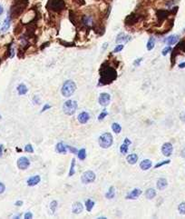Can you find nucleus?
Returning a JSON list of instances; mask_svg holds the SVG:
<instances>
[{
    "label": "nucleus",
    "instance_id": "nucleus-9",
    "mask_svg": "<svg viewBox=\"0 0 185 219\" xmlns=\"http://www.w3.org/2000/svg\"><path fill=\"white\" fill-rule=\"evenodd\" d=\"M111 101V96L107 93H102L99 96V104L103 106H106Z\"/></svg>",
    "mask_w": 185,
    "mask_h": 219
},
{
    "label": "nucleus",
    "instance_id": "nucleus-32",
    "mask_svg": "<svg viewBox=\"0 0 185 219\" xmlns=\"http://www.w3.org/2000/svg\"><path fill=\"white\" fill-rule=\"evenodd\" d=\"M128 144H126L125 142H124V144L122 146H121V147H120V151H121V153L122 154H124V155H125L127 152H128Z\"/></svg>",
    "mask_w": 185,
    "mask_h": 219
},
{
    "label": "nucleus",
    "instance_id": "nucleus-21",
    "mask_svg": "<svg viewBox=\"0 0 185 219\" xmlns=\"http://www.w3.org/2000/svg\"><path fill=\"white\" fill-rule=\"evenodd\" d=\"M126 159H127V162H128L130 165H134L138 161V155L136 154H131L127 157Z\"/></svg>",
    "mask_w": 185,
    "mask_h": 219
},
{
    "label": "nucleus",
    "instance_id": "nucleus-6",
    "mask_svg": "<svg viewBox=\"0 0 185 219\" xmlns=\"http://www.w3.org/2000/svg\"><path fill=\"white\" fill-rule=\"evenodd\" d=\"M47 7L51 10L55 11V12H59V11L65 8V2L63 0H49Z\"/></svg>",
    "mask_w": 185,
    "mask_h": 219
},
{
    "label": "nucleus",
    "instance_id": "nucleus-44",
    "mask_svg": "<svg viewBox=\"0 0 185 219\" xmlns=\"http://www.w3.org/2000/svg\"><path fill=\"white\" fill-rule=\"evenodd\" d=\"M51 107V106L50 105H45V106H44V108H43V110H42V112H44V111H45V110H47L48 108H50Z\"/></svg>",
    "mask_w": 185,
    "mask_h": 219
},
{
    "label": "nucleus",
    "instance_id": "nucleus-49",
    "mask_svg": "<svg viewBox=\"0 0 185 219\" xmlns=\"http://www.w3.org/2000/svg\"><path fill=\"white\" fill-rule=\"evenodd\" d=\"M22 204H23V202H22V201H17V202L16 203V205L19 206V205H22Z\"/></svg>",
    "mask_w": 185,
    "mask_h": 219
},
{
    "label": "nucleus",
    "instance_id": "nucleus-15",
    "mask_svg": "<svg viewBox=\"0 0 185 219\" xmlns=\"http://www.w3.org/2000/svg\"><path fill=\"white\" fill-rule=\"evenodd\" d=\"M90 119V115L87 112H82L78 116V121L81 124H85Z\"/></svg>",
    "mask_w": 185,
    "mask_h": 219
},
{
    "label": "nucleus",
    "instance_id": "nucleus-47",
    "mask_svg": "<svg viewBox=\"0 0 185 219\" xmlns=\"http://www.w3.org/2000/svg\"><path fill=\"white\" fill-rule=\"evenodd\" d=\"M124 142H125L126 144H128V145H131V144H132V142L128 139V138H125V139H124Z\"/></svg>",
    "mask_w": 185,
    "mask_h": 219
},
{
    "label": "nucleus",
    "instance_id": "nucleus-51",
    "mask_svg": "<svg viewBox=\"0 0 185 219\" xmlns=\"http://www.w3.org/2000/svg\"><path fill=\"white\" fill-rule=\"evenodd\" d=\"M4 12V8H3V7L1 5H0V15H2V13Z\"/></svg>",
    "mask_w": 185,
    "mask_h": 219
},
{
    "label": "nucleus",
    "instance_id": "nucleus-46",
    "mask_svg": "<svg viewBox=\"0 0 185 219\" xmlns=\"http://www.w3.org/2000/svg\"><path fill=\"white\" fill-rule=\"evenodd\" d=\"M181 119L183 121V122H185V112L181 115Z\"/></svg>",
    "mask_w": 185,
    "mask_h": 219
},
{
    "label": "nucleus",
    "instance_id": "nucleus-42",
    "mask_svg": "<svg viewBox=\"0 0 185 219\" xmlns=\"http://www.w3.org/2000/svg\"><path fill=\"white\" fill-rule=\"evenodd\" d=\"M5 186L3 183H0V194H3L5 192Z\"/></svg>",
    "mask_w": 185,
    "mask_h": 219
},
{
    "label": "nucleus",
    "instance_id": "nucleus-33",
    "mask_svg": "<svg viewBox=\"0 0 185 219\" xmlns=\"http://www.w3.org/2000/svg\"><path fill=\"white\" fill-rule=\"evenodd\" d=\"M56 208H57V201H55V200L52 201L51 204H50V209H51V211H52L53 214H55Z\"/></svg>",
    "mask_w": 185,
    "mask_h": 219
},
{
    "label": "nucleus",
    "instance_id": "nucleus-25",
    "mask_svg": "<svg viewBox=\"0 0 185 219\" xmlns=\"http://www.w3.org/2000/svg\"><path fill=\"white\" fill-rule=\"evenodd\" d=\"M114 195H115V188L113 186H111L107 191V193L105 194V197L107 199H113L114 197Z\"/></svg>",
    "mask_w": 185,
    "mask_h": 219
},
{
    "label": "nucleus",
    "instance_id": "nucleus-5",
    "mask_svg": "<svg viewBox=\"0 0 185 219\" xmlns=\"http://www.w3.org/2000/svg\"><path fill=\"white\" fill-rule=\"evenodd\" d=\"M113 136L110 133L103 134L99 137V145L103 148H108L113 145Z\"/></svg>",
    "mask_w": 185,
    "mask_h": 219
},
{
    "label": "nucleus",
    "instance_id": "nucleus-1",
    "mask_svg": "<svg viewBox=\"0 0 185 219\" xmlns=\"http://www.w3.org/2000/svg\"><path fill=\"white\" fill-rule=\"evenodd\" d=\"M100 74H101L100 82L103 85L112 83L113 80H115V79H116V77H117L116 71H115L113 68L110 67V66L103 67L101 69V73Z\"/></svg>",
    "mask_w": 185,
    "mask_h": 219
},
{
    "label": "nucleus",
    "instance_id": "nucleus-28",
    "mask_svg": "<svg viewBox=\"0 0 185 219\" xmlns=\"http://www.w3.org/2000/svg\"><path fill=\"white\" fill-rule=\"evenodd\" d=\"M95 206V202L91 199H87L85 201V207H86V210L87 211H91L92 209V207Z\"/></svg>",
    "mask_w": 185,
    "mask_h": 219
},
{
    "label": "nucleus",
    "instance_id": "nucleus-14",
    "mask_svg": "<svg viewBox=\"0 0 185 219\" xmlns=\"http://www.w3.org/2000/svg\"><path fill=\"white\" fill-rule=\"evenodd\" d=\"M40 180H41V178H40L39 176H33L27 180V185L29 186H34L37 184H39Z\"/></svg>",
    "mask_w": 185,
    "mask_h": 219
},
{
    "label": "nucleus",
    "instance_id": "nucleus-11",
    "mask_svg": "<svg viewBox=\"0 0 185 219\" xmlns=\"http://www.w3.org/2000/svg\"><path fill=\"white\" fill-rule=\"evenodd\" d=\"M139 19H140V17H139L138 15H136V14H131V15H129L128 16L126 17L125 24L126 25H129V26H132V25L135 24L136 22H138Z\"/></svg>",
    "mask_w": 185,
    "mask_h": 219
},
{
    "label": "nucleus",
    "instance_id": "nucleus-19",
    "mask_svg": "<svg viewBox=\"0 0 185 219\" xmlns=\"http://www.w3.org/2000/svg\"><path fill=\"white\" fill-rule=\"evenodd\" d=\"M83 24L85 25L86 26H91L94 25V20H92V17L90 16H84L82 19Z\"/></svg>",
    "mask_w": 185,
    "mask_h": 219
},
{
    "label": "nucleus",
    "instance_id": "nucleus-41",
    "mask_svg": "<svg viewBox=\"0 0 185 219\" xmlns=\"http://www.w3.org/2000/svg\"><path fill=\"white\" fill-rule=\"evenodd\" d=\"M142 61V57H140V58H138L137 60H135V61L134 62V65L135 66H140V64H141Z\"/></svg>",
    "mask_w": 185,
    "mask_h": 219
},
{
    "label": "nucleus",
    "instance_id": "nucleus-7",
    "mask_svg": "<svg viewBox=\"0 0 185 219\" xmlns=\"http://www.w3.org/2000/svg\"><path fill=\"white\" fill-rule=\"evenodd\" d=\"M81 180L84 184H90L95 180V174L92 171H85L81 176Z\"/></svg>",
    "mask_w": 185,
    "mask_h": 219
},
{
    "label": "nucleus",
    "instance_id": "nucleus-13",
    "mask_svg": "<svg viewBox=\"0 0 185 219\" xmlns=\"http://www.w3.org/2000/svg\"><path fill=\"white\" fill-rule=\"evenodd\" d=\"M83 210H84L83 204L80 203V202H76L72 206V211H73L74 214H76V215L81 214Z\"/></svg>",
    "mask_w": 185,
    "mask_h": 219
},
{
    "label": "nucleus",
    "instance_id": "nucleus-36",
    "mask_svg": "<svg viewBox=\"0 0 185 219\" xmlns=\"http://www.w3.org/2000/svg\"><path fill=\"white\" fill-rule=\"evenodd\" d=\"M25 151L27 152V153H33V152H34L33 146L30 145V144H28V145H26V147H25Z\"/></svg>",
    "mask_w": 185,
    "mask_h": 219
},
{
    "label": "nucleus",
    "instance_id": "nucleus-26",
    "mask_svg": "<svg viewBox=\"0 0 185 219\" xmlns=\"http://www.w3.org/2000/svg\"><path fill=\"white\" fill-rule=\"evenodd\" d=\"M17 92H18L19 95H25L27 93V87L26 85L24 84H20L18 86H17Z\"/></svg>",
    "mask_w": 185,
    "mask_h": 219
},
{
    "label": "nucleus",
    "instance_id": "nucleus-45",
    "mask_svg": "<svg viewBox=\"0 0 185 219\" xmlns=\"http://www.w3.org/2000/svg\"><path fill=\"white\" fill-rule=\"evenodd\" d=\"M3 149H4L3 145H0V157H1L3 155Z\"/></svg>",
    "mask_w": 185,
    "mask_h": 219
},
{
    "label": "nucleus",
    "instance_id": "nucleus-40",
    "mask_svg": "<svg viewBox=\"0 0 185 219\" xmlns=\"http://www.w3.org/2000/svg\"><path fill=\"white\" fill-rule=\"evenodd\" d=\"M106 116H107V112L103 111V112H102V113L99 115V117H98V119H99V120H103Z\"/></svg>",
    "mask_w": 185,
    "mask_h": 219
},
{
    "label": "nucleus",
    "instance_id": "nucleus-27",
    "mask_svg": "<svg viewBox=\"0 0 185 219\" xmlns=\"http://www.w3.org/2000/svg\"><path fill=\"white\" fill-rule=\"evenodd\" d=\"M169 12L168 11H165V10H159L157 12V16L158 18L160 20H163L165 17H167V16H168Z\"/></svg>",
    "mask_w": 185,
    "mask_h": 219
},
{
    "label": "nucleus",
    "instance_id": "nucleus-48",
    "mask_svg": "<svg viewBox=\"0 0 185 219\" xmlns=\"http://www.w3.org/2000/svg\"><path fill=\"white\" fill-rule=\"evenodd\" d=\"M181 155H182V157L183 158H185V148L182 149V154H181Z\"/></svg>",
    "mask_w": 185,
    "mask_h": 219
},
{
    "label": "nucleus",
    "instance_id": "nucleus-50",
    "mask_svg": "<svg viewBox=\"0 0 185 219\" xmlns=\"http://www.w3.org/2000/svg\"><path fill=\"white\" fill-rule=\"evenodd\" d=\"M179 67L180 68H184L185 67V63H182V64L179 65Z\"/></svg>",
    "mask_w": 185,
    "mask_h": 219
},
{
    "label": "nucleus",
    "instance_id": "nucleus-17",
    "mask_svg": "<svg viewBox=\"0 0 185 219\" xmlns=\"http://www.w3.org/2000/svg\"><path fill=\"white\" fill-rule=\"evenodd\" d=\"M152 162L150 161L149 159H145V160H142V162L140 163V167L142 170H148L152 167Z\"/></svg>",
    "mask_w": 185,
    "mask_h": 219
},
{
    "label": "nucleus",
    "instance_id": "nucleus-30",
    "mask_svg": "<svg viewBox=\"0 0 185 219\" xmlns=\"http://www.w3.org/2000/svg\"><path fill=\"white\" fill-rule=\"evenodd\" d=\"M77 155H78V158L80 160L85 159V157H86V150H85V149H84V148L80 149V150L77 152Z\"/></svg>",
    "mask_w": 185,
    "mask_h": 219
},
{
    "label": "nucleus",
    "instance_id": "nucleus-35",
    "mask_svg": "<svg viewBox=\"0 0 185 219\" xmlns=\"http://www.w3.org/2000/svg\"><path fill=\"white\" fill-rule=\"evenodd\" d=\"M74 164H76V159H72V165L70 167V171H69V176H72L74 174Z\"/></svg>",
    "mask_w": 185,
    "mask_h": 219
},
{
    "label": "nucleus",
    "instance_id": "nucleus-24",
    "mask_svg": "<svg viewBox=\"0 0 185 219\" xmlns=\"http://www.w3.org/2000/svg\"><path fill=\"white\" fill-rule=\"evenodd\" d=\"M156 195V191L153 188H149L147 189V191L145 193V197L147 199H153Z\"/></svg>",
    "mask_w": 185,
    "mask_h": 219
},
{
    "label": "nucleus",
    "instance_id": "nucleus-29",
    "mask_svg": "<svg viewBox=\"0 0 185 219\" xmlns=\"http://www.w3.org/2000/svg\"><path fill=\"white\" fill-rule=\"evenodd\" d=\"M155 45V40H154V37H151L149 40H148V43H147V49L149 51H151L152 49H153Z\"/></svg>",
    "mask_w": 185,
    "mask_h": 219
},
{
    "label": "nucleus",
    "instance_id": "nucleus-37",
    "mask_svg": "<svg viewBox=\"0 0 185 219\" xmlns=\"http://www.w3.org/2000/svg\"><path fill=\"white\" fill-rule=\"evenodd\" d=\"M170 162H171L170 160H166V161H163V162H161V163H159V164H157V165H156L154 166V168H158V167H160V166L163 165L170 164Z\"/></svg>",
    "mask_w": 185,
    "mask_h": 219
},
{
    "label": "nucleus",
    "instance_id": "nucleus-3",
    "mask_svg": "<svg viewBox=\"0 0 185 219\" xmlns=\"http://www.w3.org/2000/svg\"><path fill=\"white\" fill-rule=\"evenodd\" d=\"M27 3H28L27 0H16L14 5H12V8H11V14H12V16H17L20 13H22V11L26 7Z\"/></svg>",
    "mask_w": 185,
    "mask_h": 219
},
{
    "label": "nucleus",
    "instance_id": "nucleus-4",
    "mask_svg": "<svg viewBox=\"0 0 185 219\" xmlns=\"http://www.w3.org/2000/svg\"><path fill=\"white\" fill-rule=\"evenodd\" d=\"M77 108V102L74 100H67L65 102L63 106V113L67 116H72L76 111Z\"/></svg>",
    "mask_w": 185,
    "mask_h": 219
},
{
    "label": "nucleus",
    "instance_id": "nucleus-34",
    "mask_svg": "<svg viewBox=\"0 0 185 219\" xmlns=\"http://www.w3.org/2000/svg\"><path fill=\"white\" fill-rule=\"evenodd\" d=\"M178 210H179V212H180L181 215H185V202L179 205Z\"/></svg>",
    "mask_w": 185,
    "mask_h": 219
},
{
    "label": "nucleus",
    "instance_id": "nucleus-2",
    "mask_svg": "<svg viewBox=\"0 0 185 219\" xmlns=\"http://www.w3.org/2000/svg\"><path fill=\"white\" fill-rule=\"evenodd\" d=\"M76 89V83L72 81V80H67V81L63 83V85L62 86L61 93L63 96L68 97V96H71L74 93Z\"/></svg>",
    "mask_w": 185,
    "mask_h": 219
},
{
    "label": "nucleus",
    "instance_id": "nucleus-22",
    "mask_svg": "<svg viewBox=\"0 0 185 219\" xmlns=\"http://www.w3.org/2000/svg\"><path fill=\"white\" fill-rule=\"evenodd\" d=\"M56 150H57V152L60 153V154H66V152H67V146H65L63 143L60 142V143H58L56 145Z\"/></svg>",
    "mask_w": 185,
    "mask_h": 219
},
{
    "label": "nucleus",
    "instance_id": "nucleus-16",
    "mask_svg": "<svg viewBox=\"0 0 185 219\" xmlns=\"http://www.w3.org/2000/svg\"><path fill=\"white\" fill-rule=\"evenodd\" d=\"M130 39L131 37H129V36H127L124 33H120L116 38V43H125L128 42Z\"/></svg>",
    "mask_w": 185,
    "mask_h": 219
},
{
    "label": "nucleus",
    "instance_id": "nucleus-38",
    "mask_svg": "<svg viewBox=\"0 0 185 219\" xmlns=\"http://www.w3.org/2000/svg\"><path fill=\"white\" fill-rule=\"evenodd\" d=\"M123 48H124V45H117V47L114 48L113 52H114V53H118V52L122 51Z\"/></svg>",
    "mask_w": 185,
    "mask_h": 219
},
{
    "label": "nucleus",
    "instance_id": "nucleus-18",
    "mask_svg": "<svg viewBox=\"0 0 185 219\" xmlns=\"http://www.w3.org/2000/svg\"><path fill=\"white\" fill-rule=\"evenodd\" d=\"M156 186H157V188L159 190H163L167 186H168V182H167L165 178H159Z\"/></svg>",
    "mask_w": 185,
    "mask_h": 219
},
{
    "label": "nucleus",
    "instance_id": "nucleus-31",
    "mask_svg": "<svg viewBox=\"0 0 185 219\" xmlns=\"http://www.w3.org/2000/svg\"><path fill=\"white\" fill-rule=\"evenodd\" d=\"M112 129L113 130L114 133L119 134L120 132H121V130H122V127H121V125L118 123H113L112 125Z\"/></svg>",
    "mask_w": 185,
    "mask_h": 219
},
{
    "label": "nucleus",
    "instance_id": "nucleus-12",
    "mask_svg": "<svg viewBox=\"0 0 185 219\" xmlns=\"http://www.w3.org/2000/svg\"><path fill=\"white\" fill-rule=\"evenodd\" d=\"M141 194H142V190L140 188H134L130 194L127 195L126 198L127 199H137L139 197H140Z\"/></svg>",
    "mask_w": 185,
    "mask_h": 219
},
{
    "label": "nucleus",
    "instance_id": "nucleus-39",
    "mask_svg": "<svg viewBox=\"0 0 185 219\" xmlns=\"http://www.w3.org/2000/svg\"><path fill=\"white\" fill-rule=\"evenodd\" d=\"M171 50V48L170 47H166L165 48H163V52H161V54H163V56H166V55L168 54Z\"/></svg>",
    "mask_w": 185,
    "mask_h": 219
},
{
    "label": "nucleus",
    "instance_id": "nucleus-43",
    "mask_svg": "<svg viewBox=\"0 0 185 219\" xmlns=\"http://www.w3.org/2000/svg\"><path fill=\"white\" fill-rule=\"evenodd\" d=\"M32 217H33V215H32V213H30V212H27L26 214H25V218L26 219H30Z\"/></svg>",
    "mask_w": 185,
    "mask_h": 219
},
{
    "label": "nucleus",
    "instance_id": "nucleus-10",
    "mask_svg": "<svg viewBox=\"0 0 185 219\" xmlns=\"http://www.w3.org/2000/svg\"><path fill=\"white\" fill-rule=\"evenodd\" d=\"M172 150L173 147L171 143H165L163 144V147H161V152H163V155H165V157H170L172 153Z\"/></svg>",
    "mask_w": 185,
    "mask_h": 219
},
{
    "label": "nucleus",
    "instance_id": "nucleus-8",
    "mask_svg": "<svg viewBox=\"0 0 185 219\" xmlns=\"http://www.w3.org/2000/svg\"><path fill=\"white\" fill-rule=\"evenodd\" d=\"M30 165V160L26 157H22L17 160V166L21 170L27 169Z\"/></svg>",
    "mask_w": 185,
    "mask_h": 219
},
{
    "label": "nucleus",
    "instance_id": "nucleus-20",
    "mask_svg": "<svg viewBox=\"0 0 185 219\" xmlns=\"http://www.w3.org/2000/svg\"><path fill=\"white\" fill-rule=\"evenodd\" d=\"M178 40H179V37L177 36V35H172V36L169 37L168 38H166L165 41H166V43L168 44V45H171L176 44L178 42Z\"/></svg>",
    "mask_w": 185,
    "mask_h": 219
},
{
    "label": "nucleus",
    "instance_id": "nucleus-23",
    "mask_svg": "<svg viewBox=\"0 0 185 219\" xmlns=\"http://www.w3.org/2000/svg\"><path fill=\"white\" fill-rule=\"evenodd\" d=\"M10 24H11V19H10V17L8 16V17L5 18V22H4V25H3V26L1 28V32L7 31L9 29V27H10Z\"/></svg>",
    "mask_w": 185,
    "mask_h": 219
}]
</instances>
